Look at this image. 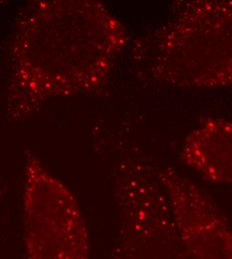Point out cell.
Segmentation results:
<instances>
[{
    "mask_svg": "<svg viewBox=\"0 0 232 259\" xmlns=\"http://www.w3.org/2000/svg\"><path fill=\"white\" fill-rule=\"evenodd\" d=\"M135 61L170 87H232V0L176 3L170 19L133 47Z\"/></svg>",
    "mask_w": 232,
    "mask_h": 259,
    "instance_id": "7a4b0ae2",
    "label": "cell"
},
{
    "mask_svg": "<svg viewBox=\"0 0 232 259\" xmlns=\"http://www.w3.org/2000/svg\"><path fill=\"white\" fill-rule=\"evenodd\" d=\"M25 259H90L87 225L73 193L27 150L23 183Z\"/></svg>",
    "mask_w": 232,
    "mask_h": 259,
    "instance_id": "3957f363",
    "label": "cell"
},
{
    "mask_svg": "<svg viewBox=\"0 0 232 259\" xmlns=\"http://www.w3.org/2000/svg\"><path fill=\"white\" fill-rule=\"evenodd\" d=\"M180 159L205 181L232 185V121L208 117L185 137Z\"/></svg>",
    "mask_w": 232,
    "mask_h": 259,
    "instance_id": "5b68a950",
    "label": "cell"
},
{
    "mask_svg": "<svg viewBox=\"0 0 232 259\" xmlns=\"http://www.w3.org/2000/svg\"><path fill=\"white\" fill-rule=\"evenodd\" d=\"M128 43L126 26L100 1L29 2L10 45L8 118L25 121L54 99L100 90Z\"/></svg>",
    "mask_w": 232,
    "mask_h": 259,
    "instance_id": "6da1fadb",
    "label": "cell"
},
{
    "mask_svg": "<svg viewBox=\"0 0 232 259\" xmlns=\"http://www.w3.org/2000/svg\"><path fill=\"white\" fill-rule=\"evenodd\" d=\"M0 196H1V191H0Z\"/></svg>",
    "mask_w": 232,
    "mask_h": 259,
    "instance_id": "8992f818",
    "label": "cell"
},
{
    "mask_svg": "<svg viewBox=\"0 0 232 259\" xmlns=\"http://www.w3.org/2000/svg\"><path fill=\"white\" fill-rule=\"evenodd\" d=\"M157 174L186 259H232V226L216 202L174 167Z\"/></svg>",
    "mask_w": 232,
    "mask_h": 259,
    "instance_id": "277c9868",
    "label": "cell"
}]
</instances>
